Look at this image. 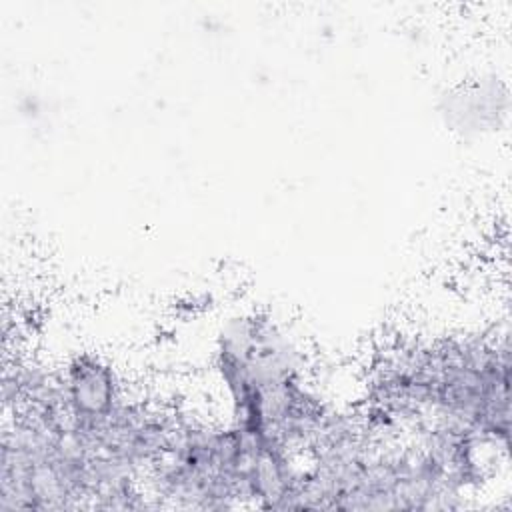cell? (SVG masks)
Listing matches in <instances>:
<instances>
[{
  "instance_id": "1",
  "label": "cell",
  "mask_w": 512,
  "mask_h": 512,
  "mask_svg": "<svg viewBox=\"0 0 512 512\" xmlns=\"http://www.w3.org/2000/svg\"><path fill=\"white\" fill-rule=\"evenodd\" d=\"M58 380L70 422L80 430L100 426L124 404L114 370L98 356H76Z\"/></svg>"
}]
</instances>
